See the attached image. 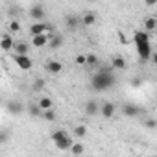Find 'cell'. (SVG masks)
Masks as SVG:
<instances>
[{"label": "cell", "instance_id": "obj_1", "mask_svg": "<svg viewBox=\"0 0 157 157\" xmlns=\"http://www.w3.org/2000/svg\"><path fill=\"white\" fill-rule=\"evenodd\" d=\"M115 85V74L113 67H102L98 72L93 74L91 78V87L94 91H109Z\"/></svg>", "mask_w": 157, "mask_h": 157}, {"label": "cell", "instance_id": "obj_2", "mask_svg": "<svg viewBox=\"0 0 157 157\" xmlns=\"http://www.w3.org/2000/svg\"><path fill=\"white\" fill-rule=\"evenodd\" d=\"M52 140H54L56 148H59L61 151L72 150V146H74V140H72V137H70V135H68L65 129H57V131H54V133H52Z\"/></svg>", "mask_w": 157, "mask_h": 157}, {"label": "cell", "instance_id": "obj_3", "mask_svg": "<svg viewBox=\"0 0 157 157\" xmlns=\"http://www.w3.org/2000/svg\"><path fill=\"white\" fill-rule=\"evenodd\" d=\"M54 28H52V24H48V22H33L32 26H30V35L32 37H37V35H44V33H48V32H52Z\"/></svg>", "mask_w": 157, "mask_h": 157}, {"label": "cell", "instance_id": "obj_4", "mask_svg": "<svg viewBox=\"0 0 157 157\" xmlns=\"http://www.w3.org/2000/svg\"><path fill=\"white\" fill-rule=\"evenodd\" d=\"M33 21H37V22H44V15H46V10H44V6H41V4H35V6H32L30 8V13H28Z\"/></svg>", "mask_w": 157, "mask_h": 157}, {"label": "cell", "instance_id": "obj_5", "mask_svg": "<svg viewBox=\"0 0 157 157\" xmlns=\"http://www.w3.org/2000/svg\"><path fill=\"white\" fill-rule=\"evenodd\" d=\"M137 52H139V57H140L142 61H148V59H151V56H153V52H151V44H150V43L137 44Z\"/></svg>", "mask_w": 157, "mask_h": 157}, {"label": "cell", "instance_id": "obj_6", "mask_svg": "<svg viewBox=\"0 0 157 157\" xmlns=\"http://www.w3.org/2000/svg\"><path fill=\"white\" fill-rule=\"evenodd\" d=\"M13 59L21 70H32V67H33V61L30 59V56H15Z\"/></svg>", "mask_w": 157, "mask_h": 157}, {"label": "cell", "instance_id": "obj_7", "mask_svg": "<svg viewBox=\"0 0 157 157\" xmlns=\"http://www.w3.org/2000/svg\"><path fill=\"white\" fill-rule=\"evenodd\" d=\"M100 113H102L104 118H113V115L117 113V105L113 102H104L100 105Z\"/></svg>", "mask_w": 157, "mask_h": 157}, {"label": "cell", "instance_id": "obj_8", "mask_svg": "<svg viewBox=\"0 0 157 157\" xmlns=\"http://www.w3.org/2000/svg\"><path fill=\"white\" fill-rule=\"evenodd\" d=\"M0 46H2L4 52H10L15 48V41L11 37V33H2V41H0Z\"/></svg>", "mask_w": 157, "mask_h": 157}, {"label": "cell", "instance_id": "obj_9", "mask_svg": "<svg viewBox=\"0 0 157 157\" xmlns=\"http://www.w3.org/2000/svg\"><path fill=\"white\" fill-rule=\"evenodd\" d=\"M15 56H28L30 54V43L26 41H15Z\"/></svg>", "mask_w": 157, "mask_h": 157}, {"label": "cell", "instance_id": "obj_10", "mask_svg": "<svg viewBox=\"0 0 157 157\" xmlns=\"http://www.w3.org/2000/svg\"><path fill=\"white\" fill-rule=\"evenodd\" d=\"M139 113H140V109H139L137 105H133V104H122V115H124V117L133 118V117H137Z\"/></svg>", "mask_w": 157, "mask_h": 157}, {"label": "cell", "instance_id": "obj_11", "mask_svg": "<svg viewBox=\"0 0 157 157\" xmlns=\"http://www.w3.org/2000/svg\"><path fill=\"white\" fill-rule=\"evenodd\" d=\"M48 43H50V35H48V33L32 37V46H35V48H43V46H46Z\"/></svg>", "mask_w": 157, "mask_h": 157}, {"label": "cell", "instance_id": "obj_12", "mask_svg": "<svg viewBox=\"0 0 157 157\" xmlns=\"http://www.w3.org/2000/svg\"><path fill=\"white\" fill-rule=\"evenodd\" d=\"M111 67H113V70H124L128 65H126V59L122 56H115L111 59Z\"/></svg>", "mask_w": 157, "mask_h": 157}, {"label": "cell", "instance_id": "obj_13", "mask_svg": "<svg viewBox=\"0 0 157 157\" xmlns=\"http://www.w3.org/2000/svg\"><path fill=\"white\" fill-rule=\"evenodd\" d=\"M144 32H157V19L155 17H146L144 19Z\"/></svg>", "mask_w": 157, "mask_h": 157}, {"label": "cell", "instance_id": "obj_14", "mask_svg": "<svg viewBox=\"0 0 157 157\" xmlns=\"http://www.w3.org/2000/svg\"><path fill=\"white\" fill-rule=\"evenodd\" d=\"M48 46H50L52 50L61 48V46H63V37L57 35V33H52V35H50V43H48Z\"/></svg>", "mask_w": 157, "mask_h": 157}, {"label": "cell", "instance_id": "obj_15", "mask_svg": "<svg viewBox=\"0 0 157 157\" xmlns=\"http://www.w3.org/2000/svg\"><path fill=\"white\" fill-rule=\"evenodd\" d=\"M74 137H78V139H83V137H87V133H89V128L85 126V124H78V126H74Z\"/></svg>", "mask_w": 157, "mask_h": 157}, {"label": "cell", "instance_id": "obj_16", "mask_svg": "<svg viewBox=\"0 0 157 157\" xmlns=\"http://www.w3.org/2000/svg\"><path fill=\"white\" fill-rule=\"evenodd\" d=\"M133 43H135V44L150 43V35H148L146 32H135V35H133Z\"/></svg>", "mask_w": 157, "mask_h": 157}, {"label": "cell", "instance_id": "obj_17", "mask_svg": "<svg viewBox=\"0 0 157 157\" xmlns=\"http://www.w3.org/2000/svg\"><path fill=\"white\" fill-rule=\"evenodd\" d=\"M46 70L50 74H59L63 70V65H61V61H48L46 63Z\"/></svg>", "mask_w": 157, "mask_h": 157}, {"label": "cell", "instance_id": "obj_18", "mask_svg": "<svg viewBox=\"0 0 157 157\" xmlns=\"http://www.w3.org/2000/svg\"><path fill=\"white\" fill-rule=\"evenodd\" d=\"M37 105H39L43 111H50V109L54 107V102H52V98H48V96H43V98H39Z\"/></svg>", "mask_w": 157, "mask_h": 157}, {"label": "cell", "instance_id": "obj_19", "mask_svg": "<svg viewBox=\"0 0 157 157\" xmlns=\"http://www.w3.org/2000/svg\"><path fill=\"white\" fill-rule=\"evenodd\" d=\"M98 111H100V107H98V102H94V100H89V102L85 104V113H87L89 117L96 115Z\"/></svg>", "mask_w": 157, "mask_h": 157}, {"label": "cell", "instance_id": "obj_20", "mask_svg": "<svg viewBox=\"0 0 157 157\" xmlns=\"http://www.w3.org/2000/svg\"><path fill=\"white\" fill-rule=\"evenodd\" d=\"M65 22H67V28H68V30H76L78 24H80V19H78L76 15H67Z\"/></svg>", "mask_w": 157, "mask_h": 157}, {"label": "cell", "instance_id": "obj_21", "mask_svg": "<svg viewBox=\"0 0 157 157\" xmlns=\"http://www.w3.org/2000/svg\"><path fill=\"white\" fill-rule=\"evenodd\" d=\"M96 22V15L94 13H83L82 15V24L83 26H93Z\"/></svg>", "mask_w": 157, "mask_h": 157}, {"label": "cell", "instance_id": "obj_22", "mask_svg": "<svg viewBox=\"0 0 157 157\" xmlns=\"http://www.w3.org/2000/svg\"><path fill=\"white\" fill-rule=\"evenodd\" d=\"M28 113L32 115V117H43V109L37 105V104H30V107H28Z\"/></svg>", "mask_w": 157, "mask_h": 157}, {"label": "cell", "instance_id": "obj_23", "mask_svg": "<svg viewBox=\"0 0 157 157\" xmlns=\"http://www.w3.org/2000/svg\"><path fill=\"white\" fill-rule=\"evenodd\" d=\"M74 155H82L83 151H85V146L82 144V142H74V146H72V150H70Z\"/></svg>", "mask_w": 157, "mask_h": 157}, {"label": "cell", "instance_id": "obj_24", "mask_svg": "<svg viewBox=\"0 0 157 157\" xmlns=\"http://www.w3.org/2000/svg\"><path fill=\"white\" fill-rule=\"evenodd\" d=\"M43 118H44L46 122H54V120L57 118V115H56L54 109H50V111H43Z\"/></svg>", "mask_w": 157, "mask_h": 157}, {"label": "cell", "instance_id": "obj_25", "mask_svg": "<svg viewBox=\"0 0 157 157\" xmlns=\"http://www.w3.org/2000/svg\"><path fill=\"white\" fill-rule=\"evenodd\" d=\"M74 63H76V65H80V67L87 65V56H85V54H78V56L74 57Z\"/></svg>", "mask_w": 157, "mask_h": 157}, {"label": "cell", "instance_id": "obj_26", "mask_svg": "<svg viewBox=\"0 0 157 157\" xmlns=\"http://www.w3.org/2000/svg\"><path fill=\"white\" fill-rule=\"evenodd\" d=\"M98 65V56L96 54H87V67H96Z\"/></svg>", "mask_w": 157, "mask_h": 157}, {"label": "cell", "instance_id": "obj_27", "mask_svg": "<svg viewBox=\"0 0 157 157\" xmlns=\"http://www.w3.org/2000/svg\"><path fill=\"white\" fill-rule=\"evenodd\" d=\"M8 28H10V32H11V33H17V32L21 30V22H19V21H11Z\"/></svg>", "mask_w": 157, "mask_h": 157}, {"label": "cell", "instance_id": "obj_28", "mask_svg": "<svg viewBox=\"0 0 157 157\" xmlns=\"http://www.w3.org/2000/svg\"><path fill=\"white\" fill-rule=\"evenodd\" d=\"M41 89H44V80L43 78H39V80L33 82V91H41Z\"/></svg>", "mask_w": 157, "mask_h": 157}, {"label": "cell", "instance_id": "obj_29", "mask_svg": "<svg viewBox=\"0 0 157 157\" xmlns=\"http://www.w3.org/2000/svg\"><path fill=\"white\" fill-rule=\"evenodd\" d=\"M144 126H146V128H157V120H153V118H148V120L144 122Z\"/></svg>", "mask_w": 157, "mask_h": 157}, {"label": "cell", "instance_id": "obj_30", "mask_svg": "<svg viewBox=\"0 0 157 157\" xmlns=\"http://www.w3.org/2000/svg\"><path fill=\"white\" fill-rule=\"evenodd\" d=\"M151 61H153V63L157 65V52H153V56H151Z\"/></svg>", "mask_w": 157, "mask_h": 157}]
</instances>
